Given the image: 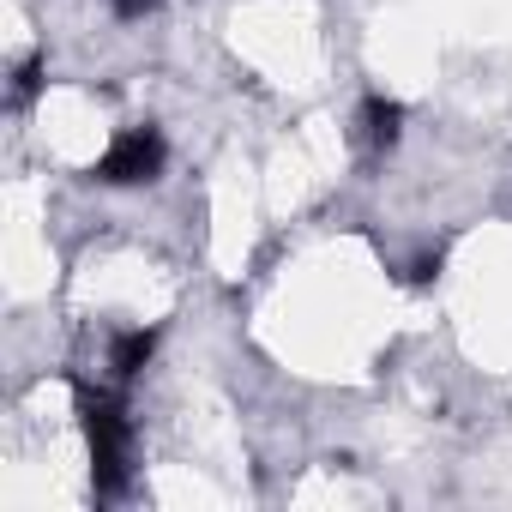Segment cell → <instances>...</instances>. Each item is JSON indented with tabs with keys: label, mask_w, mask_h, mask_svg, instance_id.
<instances>
[{
	"label": "cell",
	"mask_w": 512,
	"mask_h": 512,
	"mask_svg": "<svg viewBox=\"0 0 512 512\" xmlns=\"http://www.w3.org/2000/svg\"><path fill=\"white\" fill-rule=\"evenodd\" d=\"M79 422H85V440H91V470H97V494H121L127 482V440H133V422L127 410L109 398V392H91L79 386Z\"/></svg>",
	"instance_id": "cell-1"
},
{
	"label": "cell",
	"mask_w": 512,
	"mask_h": 512,
	"mask_svg": "<svg viewBox=\"0 0 512 512\" xmlns=\"http://www.w3.org/2000/svg\"><path fill=\"white\" fill-rule=\"evenodd\" d=\"M163 133L145 121V127H127L103 157H97V181L103 187H139V181H157L163 175Z\"/></svg>",
	"instance_id": "cell-2"
},
{
	"label": "cell",
	"mask_w": 512,
	"mask_h": 512,
	"mask_svg": "<svg viewBox=\"0 0 512 512\" xmlns=\"http://www.w3.org/2000/svg\"><path fill=\"white\" fill-rule=\"evenodd\" d=\"M362 139H368L374 151H392V145L404 139V103L368 91V97H362Z\"/></svg>",
	"instance_id": "cell-3"
},
{
	"label": "cell",
	"mask_w": 512,
	"mask_h": 512,
	"mask_svg": "<svg viewBox=\"0 0 512 512\" xmlns=\"http://www.w3.org/2000/svg\"><path fill=\"white\" fill-rule=\"evenodd\" d=\"M151 350H157V326H133V332H121V338H115V356H109V362H115V374H121V380H133V374L151 362Z\"/></svg>",
	"instance_id": "cell-4"
},
{
	"label": "cell",
	"mask_w": 512,
	"mask_h": 512,
	"mask_svg": "<svg viewBox=\"0 0 512 512\" xmlns=\"http://www.w3.org/2000/svg\"><path fill=\"white\" fill-rule=\"evenodd\" d=\"M109 7H115L121 19H139V13H151V7H157V0H109Z\"/></svg>",
	"instance_id": "cell-5"
}]
</instances>
